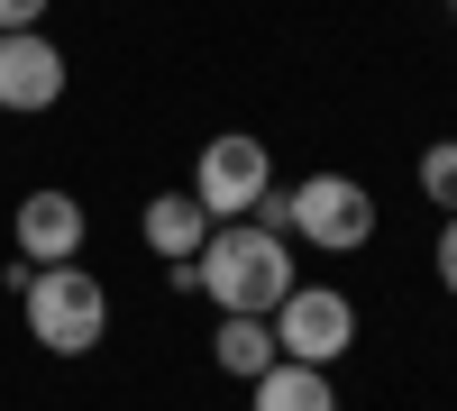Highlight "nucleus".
Returning <instances> with one entry per match:
<instances>
[{
	"label": "nucleus",
	"instance_id": "f257e3e1",
	"mask_svg": "<svg viewBox=\"0 0 457 411\" xmlns=\"http://www.w3.org/2000/svg\"><path fill=\"white\" fill-rule=\"evenodd\" d=\"M293 284H302L293 238L265 229V219H211L202 256L174 266V292H211V302L238 311V320H275V302H284Z\"/></svg>",
	"mask_w": 457,
	"mask_h": 411
},
{
	"label": "nucleus",
	"instance_id": "f03ea898",
	"mask_svg": "<svg viewBox=\"0 0 457 411\" xmlns=\"http://www.w3.org/2000/svg\"><path fill=\"white\" fill-rule=\"evenodd\" d=\"M19 320H28V339L46 357H92L101 329H110V292H101V275L83 256H73V266H37L19 284Z\"/></svg>",
	"mask_w": 457,
	"mask_h": 411
},
{
	"label": "nucleus",
	"instance_id": "7ed1b4c3",
	"mask_svg": "<svg viewBox=\"0 0 457 411\" xmlns=\"http://www.w3.org/2000/svg\"><path fill=\"white\" fill-rule=\"evenodd\" d=\"M284 238L320 247V256H348V247L375 238V193L357 174H302V183H284Z\"/></svg>",
	"mask_w": 457,
	"mask_h": 411
},
{
	"label": "nucleus",
	"instance_id": "20e7f679",
	"mask_svg": "<svg viewBox=\"0 0 457 411\" xmlns=\"http://www.w3.org/2000/svg\"><path fill=\"white\" fill-rule=\"evenodd\" d=\"M211 219H247L265 193H275V156H265V137H247V128H220V137H202V156H193V183H183Z\"/></svg>",
	"mask_w": 457,
	"mask_h": 411
},
{
	"label": "nucleus",
	"instance_id": "39448f33",
	"mask_svg": "<svg viewBox=\"0 0 457 411\" xmlns=\"http://www.w3.org/2000/svg\"><path fill=\"white\" fill-rule=\"evenodd\" d=\"M357 348V302L338 284H293L284 302H275V357L293 366H338Z\"/></svg>",
	"mask_w": 457,
	"mask_h": 411
},
{
	"label": "nucleus",
	"instance_id": "423d86ee",
	"mask_svg": "<svg viewBox=\"0 0 457 411\" xmlns=\"http://www.w3.org/2000/svg\"><path fill=\"white\" fill-rule=\"evenodd\" d=\"M64 101V46L46 28H0V110H55Z\"/></svg>",
	"mask_w": 457,
	"mask_h": 411
},
{
	"label": "nucleus",
	"instance_id": "0eeeda50",
	"mask_svg": "<svg viewBox=\"0 0 457 411\" xmlns=\"http://www.w3.org/2000/svg\"><path fill=\"white\" fill-rule=\"evenodd\" d=\"M83 238H92V219H83V201L73 193H28L19 201V256L28 266H73V256H83Z\"/></svg>",
	"mask_w": 457,
	"mask_h": 411
},
{
	"label": "nucleus",
	"instance_id": "6e6552de",
	"mask_svg": "<svg viewBox=\"0 0 457 411\" xmlns=\"http://www.w3.org/2000/svg\"><path fill=\"white\" fill-rule=\"evenodd\" d=\"M247 411H338L329 366H293V357H275V366L247 384Z\"/></svg>",
	"mask_w": 457,
	"mask_h": 411
},
{
	"label": "nucleus",
	"instance_id": "1a4fd4ad",
	"mask_svg": "<svg viewBox=\"0 0 457 411\" xmlns=\"http://www.w3.org/2000/svg\"><path fill=\"white\" fill-rule=\"evenodd\" d=\"M202 238H211V210H202L193 193H156V201H146V247H156L165 266L202 256Z\"/></svg>",
	"mask_w": 457,
	"mask_h": 411
},
{
	"label": "nucleus",
	"instance_id": "9d476101",
	"mask_svg": "<svg viewBox=\"0 0 457 411\" xmlns=\"http://www.w3.org/2000/svg\"><path fill=\"white\" fill-rule=\"evenodd\" d=\"M211 357H220V375L256 384L265 366H275V320H238V311H220V339H211Z\"/></svg>",
	"mask_w": 457,
	"mask_h": 411
},
{
	"label": "nucleus",
	"instance_id": "9b49d317",
	"mask_svg": "<svg viewBox=\"0 0 457 411\" xmlns=\"http://www.w3.org/2000/svg\"><path fill=\"white\" fill-rule=\"evenodd\" d=\"M421 201L430 210H457V137H430L421 146Z\"/></svg>",
	"mask_w": 457,
	"mask_h": 411
},
{
	"label": "nucleus",
	"instance_id": "f8f14e48",
	"mask_svg": "<svg viewBox=\"0 0 457 411\" xmlns=\"http://www.w3.org/2000/svg\"><path fill=\"white\" fill-rule=\"evenodd\" d=\"M430 266H439V284H448V292H457V210H448V219H439V247H430Z\"/></svg>",
	"mask_w": 457,
	"mask_h": 411
},
{
	"label": "nucleus",
	"instance_id": "ddd939ff",
	"mask_svg": "<svg viewBox=\"0 0 457 411\" xmlns=\"http://www.w3.org/2000/svg\"><path fill=\"white\" fill-rule=\"evenodd\" d=\"M46 10H55V0H0V28H37Z\"/></svg>",
	"mask_w": 457,
	"mask_h": 411
},
{
	"label": "nucleus",
	"instance_id": "4468645a",
	"mask_svg": "<svg viewBox=\"0 0 457 411\" xmlns=\"http://www.w3.org/2000/svg\"><path fill=\"white\" fill-rule=\"evenodd\" d=\"M448 19H457V0H448Z\"/></svg>",
	"mask_w": 457,
	"mask_h": 411
}]
</instances>
